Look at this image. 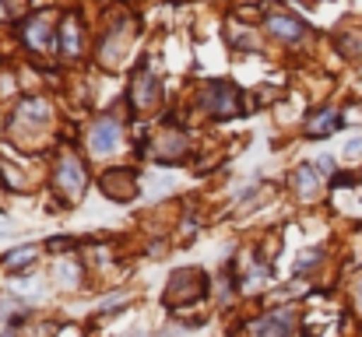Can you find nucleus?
Wrapping results in <instances>:
<instances>
[{
    "instance_id": "9d476101",
    "label": "nucleus",
    "mask_w": 362,
    "mask_h": 337,
    "mask_svg": "<svg viewBox=\"0 0 362 337\" xmlns=\"http://www.w3.org/2000/svg\"><path fill=\"white\" fill-rule=\"evenodd\" d=\"M296 183H299V187H303V194L310 197V194H313V187H317V183H313V169H310V165H303V169L296 172Z\"/></svg>"
},
{
    "instance_id": "39448f33",
    "label": "nucleus",
    "mask_w": 362,
    "mask_h": 337,
    "mask_svg": "<svg viewBox=\"0 0 362 337\" xmlns=\"http://www.w3.org/2000/svg\"><path fill=\"white\" fill-rule=\"evenodd\" d=\"M267 28H271L278 39H285V42H296V39L303 35V21H299V18H288V14H274V18L267 21Z\"/></svg>"
},
{
    "instance_id": "7ed1b4c3",
    "label": "nucleus",
    "mask_w": 362,
    "mask_h": 337,
    "mask_svg": "<svg viewBox=\"0 0 362 337\" xmlns=\"http://www.w3.org/2000/svg\"><path fill=\"white\" fill-rule=\"evenodd\" d=\"M250 334L253 337H288L292 334V313H285V309L267 313V317H260V320L250 327Z\"/></svg>"
},
{
    "instance_id": "0eeeda50",
    "label": "nucleus",
    "mask_w": 362,
    "mask_h": 337,
    "mask_svg": "<svg viewBox=\"0 0 362 337\" xmlns=\"http://www.w3.org/2000/svg\"><path fill=\"white\" fill-rule=\"evenodd\" d=\"M155 99H158V88H155V78L148 74H141L137 81H134V106L137 110H148V106H155Z\"/></svg>"
},
{
    "instance_id": "423d86ee",
    "label": "nucleus",
    "mask_w": 362,
    "mask_h": 337,
    "mask_svg": "<svg viewBox=\"0 0 362 337\" xmlns=\"http://www.w3.org/2000/svg\"><path fill=\"white\" fill-rule=\"evenodd\" d=\"M341 126V116L334 110H320L317 116H310V123H306V130L310 134H317V137H324V134H334Z\"/></svg>"
},
{
    "instance_id": "f03ea898",
    "label": "nucleus",
    "mask_w": 362,
    "mask_h": 337,
    "mask_svg": "<svg viewBox=\"0 0 362 337\" xmlns=\"http://www.w3.org/2000/svg\"><path fill=\"white\" fill-rule=\"evenodd\" d=\"M201 106L208 112H215V116H233V112H240V92L233 88V85H211L208 92H204V99H201Z\"/></svg>"
},
{
    "instance_id": "f257e3e1",
    "label": "nucleus",
    "mask_w": 362,
    "mask_h": 337,
    "mask_svg": "<svg viewBox=\"0 0 362 337\" xmlns=\"http://www.w3.org/2000/svg\"><path fill=\"white\" fill-rule=\"evenodd\" d=\"M120 137H123L120 119H117V116H103V119H95L92 130H88V148H92V155H110V151L120 144Z\"/></svg>"
},
{
    "instance_id": "f8f14e48",
    "label": "nucleus",
    "mask_w": 362,
    "mask_h": 337,
    "mask_svg": "<svg viewBox=\"0 0 362 337\" xmlns=\"http://www.w3.org/2000/svg\"><path fill=\"white\" fill-rule=\"evenodd\" d=\"M356 302H359V313H362V281H359V288H356Z\"/></svg>"
},
{
    "instance_id": "6e6552de",
    "label": "nucleus",
    "mask_w": 362,
    "mask_h": 337,
    "mask_svg": "<svg viewBox=\"0 0 362 337\" xmlns=\"http://www.w3.org/2000/svg\"><path fill=\"white\" fill-rule=\"evenodd\" d=\"M60 49H64L67 57L78 53V25H74V18H67V21L60 25Z\"/></svg>"
},
{
    "instance_id": "1a4fd4ad",
    "label": "nucleus",
    "mask_w": 362,
    "mask_h": 337,
    "mask_svg": "<svg viewBox=\"0 0 362 337\" xmlns=\"http://www.w3.org/2000/svg\"><path fill=\"white\" fill-rule=\"evenodd\" d=\"M35 260V249L32 246H21V249H14L11 256H7V271H21L25 264H32Z\"/></svg>"
},
{
    "instance_id": "9b49d317",
    "label": "nucleus",
    "mask_w": 362,
    "mask_h": 337,
    "mask_svg": "<svg viewBox=\"0 0 362 337\" xmlns=\"http://www.w3.org/2000/svg\"><path fill=\"white\" fill-rule=\"evenodd\" d=\"M359 151H362V134L359 137H352V144H349V155H352V158H356Z\"/></svg>"
},
{
    "instance_id": "20e7f679",
    "label": "nucleus",
    "mask_w": 362,
    "mask_h": 337,
    "mask_svg": "<svg viewBox=\"0 0 362 337\" xmlns=\"http://www.w3.org/2000/svg\"><path fill=\"white\" fill-rule=\"evenodd\" d=\"M57 183H60L64 194H71V201H78V194L85 190V169L67 155V158L60 162V169H57Z\"/></svg>"
}]
</instances>
